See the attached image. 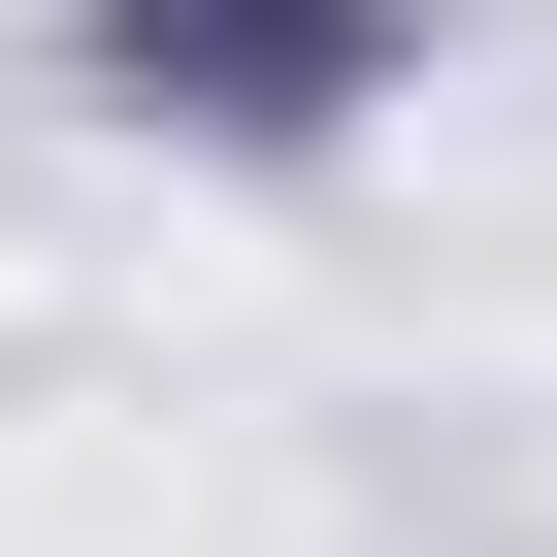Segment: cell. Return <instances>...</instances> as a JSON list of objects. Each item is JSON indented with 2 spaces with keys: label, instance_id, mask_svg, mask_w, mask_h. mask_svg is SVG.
Instances as JSON below:
<instances>
[{
  "label": "cell",
  "instance_id": "obj_1",
  "mask_svg": "<svg viewBox=\"0 0 557 557\" xmlns=\"http://www.w3.org/2000/svg\"><path fill=\"white\" fill-rule=\"evenodd\" d=\"M361 0H132V99H329Z\"/></svg>",
  "mask_w": 557,
  "mask_h": 557
}]
</instances>
